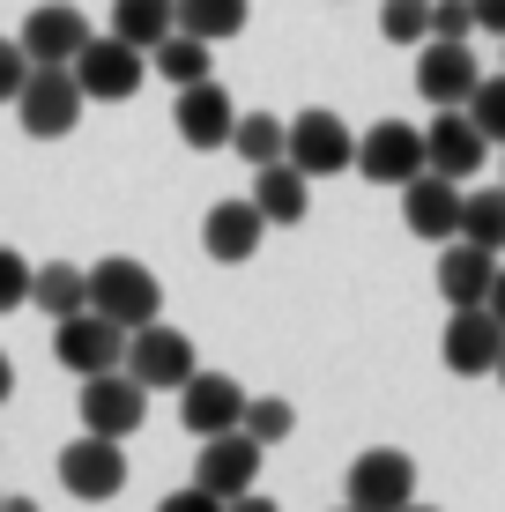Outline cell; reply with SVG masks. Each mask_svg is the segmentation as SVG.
I'll return each mask as SVG.
<instances>
[{
    "label": "cell",
    "mask_w": 505,
    "mask_h": 512,
    "mask_svg": "<svg viewBox=\"0 0 505 512\" xmlns=\"http://www.w3.org/2000/svg\"><path fill=\"white\" fill-rule=\"evenodd\" d=\"M90 312H104L112 327L134 334V327L164 320V282H156V268H142V260L112 253V260L90 268Z\"/></svg>",
    "instance_id": "obj_1"
},
{
    "label": "cell",
    "mask_w": 505,
    "mask_h": 512,
    "mask_svg": "<svg viewBox=\"0 0 505 512\" xmlns=\"http://www.w3.org/2000/svg\"><path fill=\"white\" fill-rule=\"evenodd\" d=\"M82 112H90V97H82L75 67H30L23 97H15V119H23L30 141H60L82 127Z\"/></svg>",
    "instance_id": "obj_2"
},
{
    "label": "cell",
    "mask_w": 505,
    "mask_h": 512,
    "mask_svg": "<svg viewBox=\"0 0 505 512\" xmlns=\"http://www.w3.org/2000/svg\"><path fill=\"white\" fill-rule=\"evenodd\" d=\"M127 372L142 379L149 394H179V386L201 372V357H194V334H179V327H164V320L134 327V334H127Z\"/></svg>",
    "instance_id": "obj_3"
},
{
    "label": "cell",
    "mask_w": 505,
    "mask_h": 512,
    "mask_svg": "<svg viewBox=\"0 0 505 512\" xmlns=\"http://www.w3.org/2000/svg\"><path fill=\"white\" fill-rule=\"evenodd\" d=\"M409 498H416V461L402 446L357 453L350 475H342V505H357V512H402Z\"/></svg>",
    "instance_id": "obj_4"
},
{
    "label": "cell",
    "mask_w": 505,
    "mask_h": 512,
    "mask_svg": "<svg viewBox=\"0 0 505 512\" xmlns=\"http://www.w3.org/2000/svg\"><path fill=\"white\" fill-rule=\"evenodd\" d=\"M142 75H149V52L127 45V38H112V30L75 52V82H82L90 104H127L134 90H142Z\"/></svg>",
    "instance_id": "obj_5"
},
{
    "label": "cell",
    "mask_w": 505,
    "mask_h": 512,
    "mask_svg": "<svg viewBox=\"0 0 505 512\" xmlns=\"http://www.w3.org/2000/svg\"><path fill=\"white\" fill-rule=\"evenodd\" d=\"M52 357L75 379L119 372V364H127V327H112L104 312H67V320H52Z\"/></svg>",
    "instance_id": "obj_6"
},
{
    "label": "cell",
    "mask_w": 505,
    "mask_h": 512,
    "mask_svg": "<svg viewBox=\"0 0 505 512\" xmlns=\"http://www.w3.org/2000/svg\"><path fill=\"white\" fill-rule=\"evenodd\" d=\"M290 164L305 171V179H335V171H357V134H350V119H335V112H298L290 119Z\"/></svg>",
    "instance_id": "obj_7"
},
{
    "label": "cell",
    "mask_w": 505,
    "mask_h": 512,
    "mask_svg": "<svg viewBox=\"0 0 505 512\" xmlns=\"http://www.w3.org/2000/svg\"><path fill=\"white\" fill-rule=\"evenodd\" d=\"M60 483L75 490L82 505L119 498V483H127V438H97V431L67 438L60 446Z\"/></svg>",
    "instance_id": "obj_8"
},
{
    "label": "cell",
    "mask_w": 505,
    "mask_h": 512,
    "mask_svg": "<svg viewBox=\"0 0 505 512\" xmlns=\"http://www.w3.org/2000/svg\"><path fill=\"white\" fill-rule=\"evenodd\" d=\"M424 127H409V119H372V127L357 134V171L372 186H409L416 171H424Z\"/></svg>",
    "instance_id": "obj_9"
},
{
    "label": "cell",
    "mask_w": 505,
    "mask_h": 512,
    "mask_svg": "<svg viewBox=\"0 0 505 512\" xmlns=\"http://www.w3.org/2000/svg\"><path fill=\"white\" fill-rule=\"evenodd\" d=\"M82 423H90L97 438H134L149 423V386L119 364V372H97L82 379Z\"/></svg>",
    "instance_id": "obj_10"
},
{
    "label": "cell",
    "mask_w": 505,
    "mask_h": 512,
    "mask_svg": "<svg viewBox=\"0 0 505 512\" xmlns=\"http://www.w3.org/2000/svg\"><path fill=\"white\" fill-rule=\"evenodd\" d=\"M505 357V320L491 305H454L446 320V372L454 379H491Z\"/></svg>",
    "instance_id": "obj_11"
},
{
    "label": "cell",
    "mask_w": 505,
    "mask_h": 512,
    "mask_svg": "<svg viewBox=\"0 0 505 512\" xmlns=\"http://www.w3.org/2000/svg\"><path fill=\"white\" fill-rule=\"evenodd\" d=\"M402 223H409V238H424V245H454L461 238V179H446V171L424 164L402 186Z\"/></svg>",
    "instance_id": "obj_12"
},
{
    "label": "cell",
    "mask_w": 505,
    "mask_h": 512,
    "mask_svg": "<svg viewBox=\"0 0 505 512\" xmlns=\"http://www.w3.org/2000/svg\"><path fill=\"white\" fill-rule=\"evenodd\" d=\"M424 156H431V171H446V179L468 186L483 171V156H491V134H483L461 104H446V112H431V127H424Z\"/></svg>",
    "instance_id": "obj_13"
},
{
    "label": "cell",
    "mask_w": 505,
    "mask_h": 512,
    "mask_svg": "<svg viewBox=\"0 0 505 512\" xmlns=\"http://www.w3.org/2000/svg\"><path fill=\"white\" fill-rule=\"evenodd\" d=\"M179 423H186L194 438L238 431V423H246V386L223 379V372H194V379L179 386Z\"/></svg>",
    "instance_id": "obj_14"
},
{
    "label": "cell",
    "mask_w": 505,
    "mask_h": 512,
    "mask_svg": "<svg viewBox=\"0 0 505 512\" xmlns=\"http://www.w3.org/2000/svg\"><path fill=\"white\" fill-rule=\"evenodd\" d=\"M171 127H179L186 149H231L238 104H231V90H223L216 75H208V82H186V90H179V112H171Z\"/></svg>",
    "instance_id": "obj_15"
},
{
    "label": "cell",
    "mask_w": 505,
    "mask_h": 512,
    "mask_svg": "<svg viewBox=\"0 0 505 512\" xmlns=\"http://www.w3.org/2000/svg\"><path fill=\"white\" fill-rule=\"evenodd\" d=\"M15 38H23L30 67H75V52L90 45V23H82V8H67V0H45V8L23 15Z\"/></svg>",
    "instance_id": "obj_16"
},
{
    "label": "cell",
    "mask_w": 505,
    "mask_h": 512,
    "mask_svg": "<svg viewBox=\"0 0 505 512\" xmlns=\"http://www.w3.org/2000/svg\"><path fill=\"white\" fill-rule=\"evenodd\" d=\"M260 453H268V446H253L246 431H223V438H201V461H194V483H201V490H216V498L231 505V498H246V490L260 483Z\"/></svg>",
    "instance_id": "obj_17"
},
{
    "label": "cell",
    "mask_w": 505,
    "mask_h": 512,
    "mask_svg": "<svg viewBox=\"0 0 505 512\" xmlns=\"http://www.w3.org/2000/svg\"><path fill=\"white\" fill-rule=\"evenodd\" d=\"M483 82L476 52L454 45V38H424V60H416V90L431 97V112H446V104H468Z\"/></svg>",
    "instance_id": "obj_18"
},
{
    "label": "cell",
    "mask_w": 505,
    "mask_h": 512,
    "mask_svg": "<svg viewBox=\"0 0 505 512\" xmlns=\"http://www.w3.org/2000/svg\"><path fill=\"white\" fill-rule=\"evenodd\" d=\"M260 238H268V216L253 208V193H246V201H216L208 223H201L208 260H223V268H246V260L260 253Z\"/></svg>",
    "instance_id": "obj_19"
},
{
    "label": "cell",
    "mask_w": 505,
    "mask_h": 512,
    "mask_svg": "<svg viewBox=\"0 0 505 512\" xmlns=\"http://www.w3.org/2000/svg\"><path fill=\"white\" fill-rule=\"evenodd\" d=\"M491 282H498V253H491V245L454 238L439 253V297H446V305H491Z\"/></svg>",
    "instance_id": "obj_20"
},
{
    "label": "cell",
    "mask_w": 505,
    "mask_h": 512,
    "mask_svg": "<svg viewBox=\"0 0 505 512\" xmlns=\"http://www.w3.org/2000/svg\"><path fill=\"white\" fill-rule=\"evenodd\" d=\"M253 208L268 216V231H290V223H305V208H312V179L298 164H260L253 171Z\"/></svg>",
    "instance_id": "obj_21"
},
{
    "label": "cell",
    "mask_w": 505,
    "mask_h": 512,
    "mask_svg": "<svg viewBox=\"0 0 505 512\" xmlns=\"http://www.w3.org/2000/svg\"><path fill=\"white\" fill-rule=\"evenodd\" d=\"M30 305L52 312V320L90 312V268H75V260H45V268L30 275Z\"/></svg>",
    "instance_id": "obj_22"
},
{
    "label": "cell",
    "mask_w": 505,
    "mask_h": 512,
    "mask_svg": "<svg viewBox=\"0 0 505 512\" xmlns=\"http://www.w3.org/2000/svg\"><path fill=\"white\" fill-rule=\"evenodd\" d=\"M171 30H179V0H112V38L156 52Z\"/></svg>",
    "instance_id": "obj_23"
},
{
    "label": "cell",
    "mask_w": 505,
    "mask_h": 512,
    "mask_svg": "<svg viewBox=\"0 0 505 512\" xmlns=\"http://www.w3.org/2000/svg\"><path fill=\"white\" fill-rule=\"evenodd\" d=\"M208 67H216V60H208V38H194V30H171V38L149 52V75H164L171 90H186V82H208Z\"/></svg>",
    "instance_id": "obj_24"
},
{
    "label": "cell",
    "mask_w": 505,
    "mask_h": 512,
    "mask_svg": "<svg viewBox=\"0 0 505 512\" xmlns=\"http://www.w3.org/2000/svg\"><path fill=\"white\" fill-rule=\"evenodd\" d=\"M231 149L246 156V164H283V149H290V119H275V112H238V127H231Z\"/></svg>",
    "instance_id": "obj_25"
},
{
    "label": "cell",
    "mask_w": 505,
    "mask_h": 512,
    "mask_svg": "<svg viewBox=\"0 0 505 512\" xmlns=\"http://www.w3.org/2000/svg\"><path fill=\"white\" fill-rule=\"evenodd\" d=\"M461 238H468V245H491V253H505V186H476V193H461Z\"/></svg>",
    "instance_id": "obj_26"
},
{
    "label": "cell",
    "mask_w": 505,
    "mask_h": 512,
    "mask_svg": "<svg viewBox=\"0 0 505 512\" xmlns=\"http://www.w3.org/2000/svg\"><path fill=\"white\" fill-rule=\"evenodd\" d=\"M179 30L223 45V38H238V30H246V0H179Z\"/></svg>",
    "instance_id": "obj_27"
},
{
    "label": "cell",
    "mask_w": 505,
    "mask_h": 512,
    "mask_svg": "<svg viewBox=\"0 0 505 512\" xmlns=\"http://www.w3.org/2000/svg\"><path fill=\"white\" fill-rule=\"evenodd\" d=\"M238 431H246L253 446H283V438L298 431V409H290L283 394H253V401H246V423H238Z\"/></svg>",
    "instance_id": "obj_28"
},
{
    "label": "cell",
    "mask_w": 505,
    "mask_h": 512,
    "mask_svg": "<svg viewBox=\"0 0 505 512\" xmlns=\"http://www.w3.org/2000/svg\"><path fill=\"white\" fill-rule=\"evenodd\" d=\"M379 38L387 45H424L431 38V0H387V8H379Z\"/></svg>",
    "instance_id": "obj_29"
},
{
    "label": "cell",
    "mask_w": 505,
    "mask_h": 512,
    "mask_svg": "<svg viewBox=\"0 0 505 512\" xmlns=\"http://www.w3.org/2000/svg\"><path fill=\"white\" fill-rule=\"evenodd\" d=\"M461 112L476 119V127L491 134V141H505V75H483V82H476V97H468Z\"/></svg>",
    "instance_id": "obj_30"
},
{
    "label": "cell",
    "mask_w": 505,
    "mask_h": 512,
    "mask_svg": "<svg viewBox=\"0 0 505 512\" xmlns=\"http://www.w3.org/2000/svg\"><path fill=\"white\" fill-rule=\"evenodd\" d=\"M30 260L15 253V245H0V312H15V305H30Z\"/></svg>",
    "instance_id": "obj_31"
},
{
    "label": "cell",
    "mask_w": 505,
    "mask_h": 512,
    "mask_svg": "<svg viewBox=\"0 0 505 512\" xmlns=\"http://www.w3.org/2000/svg\"><path fill=\"white\" fill-rule=\"evenodd\" d=\"M431 38L468 45V38H476V8H468V0H431Z\"/></svg>",
    "instance_id": "obj_32"
},
{
    "label": "cell",
    "mask_w": 505,
    "mask_h": 512,
    "mask_svg": "<svg viewBox=\"0 0 505 512\" xmlns=\"http://www.w3.org/2000/svg\"><path fill=\"white\" fill-rule=\"evenodd\" d=\"M23 82H30V52H23V38H0V104L23 97Z\"/></svg>",
    "instance_id": "obj_33"
},
{
    "label": "cell",
    "mask_w": 505,
    "mask_h": 512,
    "mask_svg": "<svg viewBox=\"0 0 505 512\" xmlns=\"http://www.w3.org/2000/svg\"><path fill=\"white\" fill-rule=\"evenodd\" d=\"M156 512H231V505H223V498H216V490H201V483H186V490H171V498H164V505H156Z\"/></svg>",
    "instance_id": "obj_34"
},
{
    "label": "cell",
    "mask_w": 505,
    "mask_h": 512,
    "mask_svg": "<svg viewBox=\"0 0 505 512\" xmlns=\"http://www.w3.org/2000/svg\"><path fill=\"white\" fill-rule=\"evenodd\" d=\"M468 8H476V30H498L505 38V0H468Z\"/></svg>",
    "instance_id": "obj_35"
},
{
    "label": "cell",
    "mask_w": 505,
    "mask_h": 512,
    "mask_svg": "<svg viewBox=\"0 0 505 512\" xmlns=\"http://www.w3.org/2000/svg\"><path fill=\"white\" fill-rule=\"evenodd\" d=\"M231 512H283L275 498H260V490H246V498H231Z\"/></svg>",
    "instance_id": "obj_36"
},
{
    "label": "cell",
    "mask_w": 505,
    "mask_h": 512,
    "mask_svg": "<svg viewBox=\"0 0 505 512\" xmlns=\"http://www.w3.org/2000/svg\"><path fill=\"white\" fill-rule=\"evenodd\" d=\"M0 512H45L38 498H0Z\"/></svg>",
    "instance_id": "obj_37"
},
{
    "label": "cell",
    "mask_w": 505,
    "mask_h": 512,
    "mask_svg": "<svg viewBox=\"0 0 505 512\" xmlns=\"http://www.w3.org/2000/svg\"><path fill=\"white\" fill-rule=\"evenodd\" d=\"M491 312L505 320V268H498V282H491Z\"/></svg>",
    "instance_id": "obj_38"
},
{
    "label": "cell",
    "mask_w": 505,
    "mask_h": 512,
    "mask_svg": "<svg viewBox=\"0 0 505 512\" xmlns=\"http://www.w3.org/2000/svg\"><path fill=\"white\" fill-rule=\"evenodd\" d=\"M8 394H15V364L0 357V401H8Z\"/></svg>",
    "instance_id": "obj_39"
},
{
    "label": "cell",
    "mask_w": 505,
    "mask_h": 512,
    "mask_svg": "<svg viewBox=\"0 0 505 512\" xmlns=\"http://www.w3.org/2000/svg\"><path fill=\"white\" fill-rule=\"evenodd\" d=\"M402 512H439V505H416V498H409V505H402Z\"/></svg>",
    "instance_id": "obj_40"
},
{
    "label": "cell",
    "mask_w": 505,
    "mask_h": 512,
    "mask_svg": "<svg viewBox=\"0 0 505 512\" xmlns=\"http://www.w3.org/2000/svg\"><path fill=\"white\" fill-rule=\"evenodd\" d=\"M498 386H505V357H498Z\"/></svg>",
    "instance_id": "obj_41"
},
{
    "label": "cell",
    "mask_w": 505,
    "mask_h": 512,
    "mask_svg": "<svg viewBox=\"0 0 505 512\" xmlns=\"http://www.w3.org/2000/svg\"><path fill=\"white\" fill-rule=\"evenodd\" d=\"M342 512H357V505H342Z\"/></svg>",
    "instance_id": "obj_42"
},
{
    "label": "cell",
    "mask_w": 505,
    "mask_h": 512,
    "mask_svg": "<svg viewBox=\"0 0 505 512\" xmlns=\"http://www.w3.org/2000/svg\"><path fill=\"white\" fill-rule=\"evenodd\" d=\"M498 186H505V179H498Z\"/></svg>",
    "instance_id": "obj_43"
}]
</instances>
